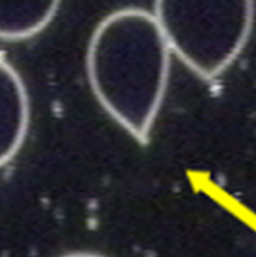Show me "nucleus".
Returning a JSON list of instances; mask_svg holds the SVG:
<instances>
[{
	"label": "nucleus",
	"mask_w": 256,
	"mask_h": 257,
	"mask_svg": "<svg viewBox=\"0 0 256 257\" xmlns=\"http://www.w3.org/2000/svg\"><path fill=\"white\" fill-rule=\"evenodd\" d=\"M170 57L152 12L134 6L104 17L88 44L86 75L97 101L142 145L167 90Z\"/></svg>",
	"instance_id": "f257e3e1"
},
{
	"label": "nucleus",
	"mask_w": 256,
	"mask_h": 257,
	"mask_svg": "<svg viewBox=\"0 0 256 257\" xmlns=\"http://www.w3.org/2000/svg\"><path fill=\"white\" fill-rule=\"evenodd\" d=\"M169 48L204 80L222 75L244 50L253 0H155L152 12Z\"/></svg>",
	"instance_id": "f03ea898"
},
{
	"label": "nucleus",
	"mask_w": 256,
	"mask_h": 257,
	"mask_svg": "<svg viewBox=\"0 0 256 257\" xmlns=\"http://www.w3.org/2000/svg\"><path fill=\"white\" fill-rule=\"evenodd\" d=\"M30 122V102L18 71L0 56V167L21 149Z\"/></svg>",
	"instance_id": "7ed1b4c3"
},
{
	"label": "nucleus",
	"mask_w": 256,
	"mask_h": 257,
	"mask_svg": "<svg viewBox=\"0 0 256 257\" xmlns=\"http://www.w3.org/2000/svg\"><path fill=\"white\" fill-rule=\"evenodd\" d=\"M62 0H0V41H24L54 20Z\"/></svg>",
	"instance_id": "20e7f679"
},
{
	"label": "nucleus",
	"mask_w": 256,
	"mask_h": 257,
	"mask_svg": "<svg viewBox=\"0 0 256 257\" xmlns=\"http://www.w3.org/2000/svg\"><path fill=\"white\" fill-rule=\"evenodd\" d=\"M62 257H104L101 254H95V253H69Z\"/></svg>",
	"instance_id": "39448f33"
}]
</instances>
